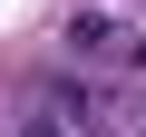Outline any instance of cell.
Here are the masks:
<instances>
[{"label":"cell","instance_id":"cell-2","mask_svg":"<svg viewBox=\"0 0 146 137\" xmlns=\"http://www.w3.org/2000/svg\"><path fill=\"white\" fill-rule=\"evenodd\" d=\"M29 137H58V127H29Z\"/></svg>","mask_w":146,"mask_h":137},{"label":"cell","instance_id":"cell-1","mask_svg":"<svg viewBox=\"0 0 146 137\" xmlns=\"http://www.w3.org/2000/svg\"><path fill=\"white\" fill-rule=\"evenodd\" d=\"M68 49H117V20L107 10H78V20H68Z\"/></svg>","mask_w":146,"mask_h":137}]
</instances>
